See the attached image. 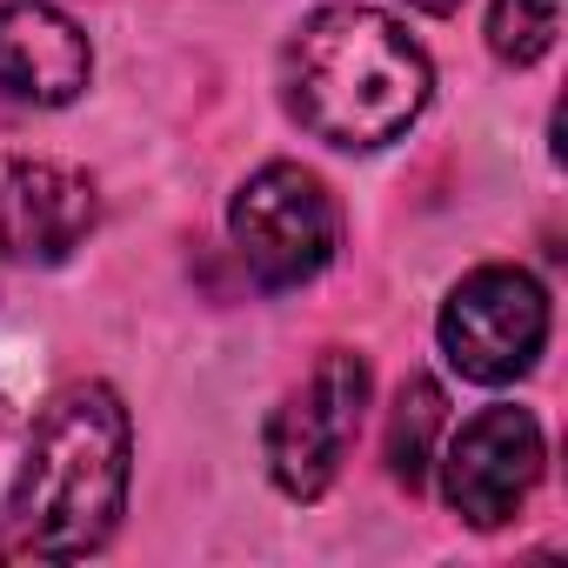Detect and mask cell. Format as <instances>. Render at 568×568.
Instances as JSON below:
<instances>
[{"instance_id":"obj_3","label":"cell","mask_w":568,"mask_h":568,"mask_svg":"<svg viewBox=\"0 0 568 568\" xmlns=\"http://www.w3.org/2000/svg\"><path fill=\"white\" fill-rule=\"evenodd\" d=\"M227 241L261 288H308L342 247V207L302 161H267L241 181L227 207Z\"/></svg>"},{"instance_id":"obj_11","label":"cell","mask_w":568,"mask_h":568,"mask_svg":"<svg viewBox=\"0 0 568 568\" xmlns=\"http://www.w3.org/2000/svg\"><path fill=\"white\" fill-rule=\"evenodd\" d=\"M408 8H415V14H455L462 0H408Z\"/></svg>"},{"instance_id":"obj_1","label":"cell","mask_w":568,"mask_h":568,"mask_svg":"<svg viewBox=\"0 0 568 568\" xmlns=\"http://www.w3.org/2000/svg\"><path fill=\"white\" fill-rule=\"evenodd\" d=\"M428 94H435V68L422 41L395 14L362 8V0L315 8L281 54L288 114L342 154H375L402 141L422 121Z\"/></svg>"},{"instance_id":"obj_13","label":"cell","mask_w":568,"mask_h":568,"mask_svg":"<svg viewBox=\"0 0 568 568\" xmlns=\"http://www.w3.org/2000/svg\"><path fill=\"white\" fill-rule=\"evenodd\" d=\"M0 254H8V247H0Z\"/></svg>"},{"instance_id":"obj_6","label":"cell","mask_w":568,"mask_h":568,"mask_svg":"<svg viewBox=\"0 0 568 568\" xmlns=\"http://www.w3.org/2000/svg\"><path fill=\"white\" fill-rule=\"evenodd\" d=\"M541 481V428L528 408H481L442 448V495L468 528H501Z\"/></svg>"},{"instance_id":"obj_5","label":"cell","mask_w":568,"mask_h":568,"mask_svg":"<svg viewBox=\"0 0 568 568\" xmlns=\"http://www.w3.org/2000/svg\"><path fill=\"white\" fill-rule=\"evenodd\" d=\"M435 335H442V355L468 382L508 388L548 348V288L528 267H508V261L475 267V274H462L455 288H448Z\"/></svg>"},{"instance_id":"obj_8","label":"cell","mask_w":568,"mask_h":568,"mask_svg":"<svg viewBox=\"0 0 568 568\" xmlns=\"http://www.w3.org/2000/svg\"><path fill=\"white\" fill-rule=\"evenodd\" d=\"M94 214H101L94 181L61 168V161H8L0 168V247L21 261H68L88 241Z\"/></svg>"},{"instance_id":"obj_12","label":"cell","mask_w":568,"mask_h":568,"mask_svg":"<svg viewBox=\"0 0 568 568\" xmlns=\"http://www.w3.org/2000/svg\"><path fill=\"white\" fill-rule=\"evenodd\" d=\"M0 561H8V535H0Z\"/></svg>"},{"instance_id":"obj_4","label":"cell","mask_w":568,"mask_h":568,"mask_svg":"<svg viewBox=\"0 0 568 568\" xmlns=\"http://www.w3.org/2000/svg\"><path fill=\"white\" fill-rule=\"evenodd\" d=\"M368 395H375V375L355 348H328L308 382L267 415V435H261V455H267V475L288 501H315L335 488L362 422H368Z\"/></svg>"},{"instance_id":"obj_9","label":"cell","mask_w":568,"mask_h":568,"mask_svg":"<svg viewBox=\"0 0 568 568\" xmlns=\"http://www.w3.org/2000/svg\"><path fill=\"white\" fill-rule=\"evenodd\" d=\"M442 428H448V395H442V382L408 375L402 395H395V415H388V475H395L402 488H422V481H428Z\"/></svg>"},{"instance_id":"obj_7","label":"cell","mask_w":568,"mask_h":568,"mask_svg":"<svg viewBox=\"0 0 568 568\" xmlns=\"http://www.w3.org/2000/svg\"><path fill=\"white\" fill-rule=\"evenodd\" d=\"M94 81V48L81 21L48 0H8L0 8V94L21 108H68Z\"/></svg>"},{"instance_id":"obj_2","label":"cell","mask_w":568,"mask_h":568,"mask_svg":"<svg viewBox=\"0 0 568 568\" xmlns=\"http://www.w3.org/2000/svg\"><path fill=\"white\" fill-rule=\"evenodd\" d=\"M128 475H134V422L121 395L108 382L61 388L28 435V462L14 475L8 515H0L8 555L81 561L108 548L128 508Z\"/></svg>"},{"instance_id":"obj_10","label":"cell","mask_w":568,"mask_h":568,"mask_svg":"<svg viewBox=\"0 0 568 568\" xmlns=\"http://www.w3.org/2000/svg\"><path fill=\"white\" fill-rule=\"evenodd\" d=\"M561 34V0H495L488 8V48L501 68H535Z\"/></svg>"}]
</instances>
